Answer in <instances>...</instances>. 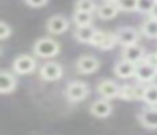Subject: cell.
Wrapping results in <instances>:
<instances>
[{
	"label": "cell",
	"mask_w": 157,
	"mask_h": 135,
	"mask_svg": "<svg viewBox=\"0 0 157 135\" xmlns=\"http://www.w3.org/2000/svg\"><path fill=\"white\" fill-rule=\"evenodd\" d=\"M120 9L117 3H112V2H103L101 5H98L96 9V17L101 20H112L118 15Z\"/></svg>",
	"instance_id": "obj_16"
},
{
	"label": "cell",
	"mask_w": 157,
	"mask_h": 135,
	"mask_svg": "<svg viewBox=\"0 0 157 135\" xmlns=\"http://www.w3.org/2000/svg\"><path fill=\"white\" fill-rule=\"evenodd\" d=\"M39 76L44 81H58L63 78V66L54 61H46L39 69Z\"/></svg>",
	"instance_id": "obj_6"
},
{
	"label": "cell",
	"mask_w": 157,
	"mask_h": 135,
	"mask_svg": "<svg viewBox=\"0 0 157 135\" xmlns=\"http://www.w3.org/2000/svg\"><path fill=\"white\" fill-rule=\"evenodd\" d=\"M59 51H61V46L52 37H41L32 46V52L41 59H52L59 54Z\"/></svg>",
	"instance_id": "obj_1"
},
{
	"label": "cell",
	"mask_w": 157,
	"mask_h": 135,
	"mask_svg": "<svg viewBox=\"0 0 157 135\" xmlns=\"http://www.w3.org/2000/svg\"><path fill=\"white\" fill-rule=\"evenodd\" d=\"M36 68H37L36 57L29 56V54H21L12 63V69L15 74H31L36 71Z\"/></svg>",
	"instance_id": "obj_5"
},
{
	"label": "cell",
	"mask_w": 157,
	"mask_h": 135,
	"mask_svg": "<svg viewBox=\"0 0 157 135\" xmlns=\"http://www.w3.org/2000/svg\"><path fill=\"white\" fill-rule=\"evenodd\" d=\"M25 3L32 9H39V7H44L48 3V0H25Z\"/></svg>",
	"instance_id": "obj_27"
},
{
	"label": "cell",
	"mask_w": 157,
	"mask_h": 135,
	"mask_svg": "<svg viewBox=\"0 0 157 135\" xmlns=\"http://www.w3.org/2000/svg\"><path fill=\"white\" fill-rule=\"evenodd\" d=\"M10 34H12V27L7 22H0V39L7 40L10 37Z\"/></svg>",
	"instance_id": "obj_25"
},
{
	"label": "cell",
	"mask_w": 157,
	"mask_h": 135,
	"mask_svg": "<svg viewBox=\"0 0 157 135\" xmlns=\"http://www.w3.org/2000/svg\"><path fill=\"white\" fill-rule=\"evenodd\" d=\"M115 34H117V39H118V46L127 47V46H132V44H139L142 32H140V29L125 25V27H118L115 30Z\"/></svg>",
	"instance_id": "obj_4"
},
{
	"label": "cell",
	"mask_w": 157,
	"mask_h": 135,
	"mask_svg": "<svg viewBox=\"0 0 157 135\" xmlns=\"http://www.w3.org/2000/svg\"><path fill=\"white\" fill-rule=\"evenodd\" d=\"M139 122L142 127L149 128V130H155L157 128V108L155 106H149L139 111Z\"/></svg>",
	"instance_id": "obj_10"
},
{
	"label": "cell",
	"mask_w": 157,
	"mask_h": 135,
	"mask_svg": "<svg viewBox=\"0 0 157 135\" xmlns=\"http://www.w3.org/2000/svg\"><path fill=\"white\" fill-rule=\"evenodd\" d=\"M145 49H144L140 44H132V46L122 47V52H120V57L127 61H132V63H140V61L145 59Z\"/></svg>",
	"instance_id": "obj_11"
},
{
	"label": "cell",
	"mask_w": 157,
	"mask_h": 135,
	"mask_svg": "<svg viewBox=\"0 0 157 135\" xmlns=\"http://www.w3.org/2000/svg\"><path fill=\"white\" fill-rule=\"evenodd\" d=\"M115 46H118V39H117V34H115V32H106L105 40L101 42V46H100L98 49H101V51H112Z\"/></svg>",
	"instance_id": "obj_22"
},
{
	"label": "cell",
	"mask_w": 157,
	"mask_h": 135,
	"mask_svg": "<svg viewBox=\"0 0 157 135\" xmlns=\"http://www.w3.org/2000/svg\"><path fill=\"white\" fill-rule=\"evenodd\" d=\"M93 17H95L93 12H79V10H75V12H73V24H75L76 27L91 25Z\"/></svg>",
	"instance_id": "obj_18"
},
{
	"label": "cell",
	"mask_w": 157,
	"mask_h": 135,
	"mask_svg": "<svg viewBox=\"0 0 157 135\" xmlns=\"http://www.w3.org/2000/svg\"><path fill=\"white\" fill-rule=\"evenodd\" d=\"M98 68H100V61L95 56H90V54H85V56L78 57V61H76V69L81 74H93Z\"/></svg>",
	"instance_id": "obj_12"
},
{
	"label": "cell",
	"mask_w": 157,
	"mask_h": 135,
	"mask_svg": "<svg viewBox=\"0 0 157 135\" xmlns=\"http://www.w3.org/2000/svg\"><path fill=\"white\" fill-rule=\"evenodd\" d=\"M140 32L147 39H157V19L154 17H147L142 24H140Z\"/></svg>",
	"instance_id": "obj_17"
},
{
	"label": "cell",
	"mask_w": 157,
	"mask_h": 135,
	"mask_svg": "<svg viewBox=\"0 0 157 135\" xmlns=\"http://www.w3.org/2000/svg\"><path fill=\"white\" fill-rule=\"evenodd\" d=\"M117 5H118L120 12H137L139 0H118Z\"/></svg>",
	"instance_id": "obj_24"
},
{
	"label": "cell",
	"mask_w": 157,
	"mask_h": 135,
	"mask_svg": "<svg viewBox=\"0 0 157 135\" xmlns=\"http://www.w3.org/2000/svg\"><path fill=\"white\" fill-rule=\"evenodd\" d=\"M144 103L154 106L157 105V83H149L145 86V94H144Z\"/></svg>",
	"instance_id": "obj_19"
},
{
	"label": "cell",
	"mask_w": 157,
	"mask_h": 135,
	"mask_svg": "<svg viewBox=\"0 0 157 135\" xmlns=\"http://www.w3.org/2000/svg\"><path fill=\"white\" fill-rule=\"evenodd\" d=\"M68 27H69V20L64 15H52L46 22V29L52 36H61V34H64L68 30Z\"/></svg>",
	"instance_id": "obj_8"
},
{
	"label": "cell",
	"mask_w": 157,
	"mask_h": 135,
	"mask_svg": "<svg viewBox=\"0 0 157 135\" xmlns=\"http://www.w3.org/2000/svg\"><path fill=\"white\" fill-rule=\"evenodd\" d=\"M150 17H154V19H157V5L154 7V10H152V14H150Z\"/></svg>",
	"instance_id": "obj_28"
},
{
	"label": "cell",
	"mask_w": 157,
	"mask_h": 135,
	"mask_svg": "<svg viewBox=\"0 0 157 135\" xmlns=\"http://www.w3.org/2000/svg\"><path fill=\"white\" fill-rule=\"evenodd\" d=\"M98 5H96L95 0H76L75 3V10L79 12H96Z\"/></svg>",
	"instance_id": "obj_21"
},
{
	"label": "cell",
	"mask_w": 157,
	"mask_h": 135,
	"mask_svg": "<svg viewBox=\"0 0 157 135\" xmlns=\"http://www.w3.org/2000/svg\"><path fill=\"white\" fill-rule=\"evenodd\" d=\"M64 94L71 103H78V101L85 100L90 94V86L85 81H71V83H68V86H66Z\"/></svg>",
	"instance_id": "obj_3"
},
{
	"label": "cell",
	"mask_w": 157,
	"mask_h": 135,
	"mask_svg": "<svg viewBox=\"0 0 157 135\" xmlns=\"http://www.w3.org/2000/svg\"><path fill=\"white\" fill-rule=\"evenodd\" d=\"M154 106H155V108H157V105H154Z\"/></svg>",
	"instance_id": "obj_30"
},
{
	"label": "cell",
	"mask_w": 157,
	"mask_h": 135,
	"mask_svg": "<svg viewBox=\"0 0 157 135\" xmlns=\"http://www.w3.org/2000/svg\"><path fill=\"white\" fill-rule=\"evenodd\" d=\"M155 5H157V0H139L137 12L149 17L150 14H152V10H154V7H155Z\"/></svg>",
	"instance_id": "obj_23"
},
{
	"label": "cell",
	"mask_w": 157,
	"mask_h": 135,
	"mask_svg": "<svg viewBox=\"0 0 157 135\" xmlns=\"http://www.w3.org/2000/svg\"><path fill=\"white\" fill-rule=\"evenodd\" d=\"M15 88H17V78H15V74L7 69H2V73H0V93L9 94Z\"/></svg>",
	"instance_id": "obj_14"
},
{
	"label": "cell",
	"mask_w": 157,
	"mask_h": 135,
	"mask_svg": "<svg viewBox=\"0 0 157 135\" xmlns=\"http://www.w3.org/2000/svg\"><path fill=\"white\" fill-rule=\"evenodd\" d=\"M96 91H98V94H101V98L113 100V98H118L120 94V84L115 83L113 79H101L96 84Z\"/></svg>",
	"instance_id": "obj_9"
},
{
	"label": "cell",
	"mask_w": 157,
	"mask_h": 135,
	"mask_svg": "<svg viewBox=\"0 0 157 135\" xmlns=\"http://www.w3.org/2000/svg\"><path fill=\"white\" fill-rule=\"evenodd\" d=\"M105 2H112V3H117L118 0H105Z\"/></svg>",
	"instance_id": "obj_29"
},
{
	"label": "cell",
	"mask_w": 157,
	"mask_h": 135,
	"mask_svg": "<svg viewBox=\"0 0 157 135\" xmlns=\"http://www.w3.org/2000/svg\"><path fill=\"white\" fill-rule=\"evenodd\" d=\"M96 30L98 29L93 27V24L91 25H81V27H76L75 32H73V36H75V39L78 40V42H81V44H91Z\"/></svg>",
	"instance_id": "obj_15"
},
{
	"label": "cell",
	"mask_w": 157,
	"mask_h": 135,
	"mask_svg": "<svg viewBox=\"0 0 157 135\" xmlns=\"http://www.w3.org/2000/svg\"><path fill=\"white\" fill-rule=\"evenodd\" d=\"M155 78H157V64L150 63L149 59H144V61H140V63H137L135 81L149 84V83H154Z\"/></svg>",
	"instance_id": "obj_2"
},
{
	"label": "cell",
	"mask_w": 157,
	"mask_h": 135,
	"mask_svg": "<svg viewBox=\"0 0 157 135\" xmlns=\"http://www.w3.org/2000/svg\"><path fill=\"white\" fill-rule=\"evenodd\" d=\"M90 113L93 117H98V118H106L112 115V103L110 100L106 98H100V100L93 101L91 106H90Z\"/></svg>",
	"instance_id": "obj_13"
},
{
	"label": "cell",
	"mask_w": 157,
	"mask_h": 135,
	"mask_svg": "<svg viewBox=\"0 0 157 135\" xmlns=\"http://www.w3.org/2000/svg\"><path fill=\"white\" fill-rule=\"evenodd\" d=\"M118 98L125 101H133L135 100V83H125L120 86V94Z\"/></svg>",
	"instance_id": "obj_20"
},
{
	"label": "cell",
	"mask_w": 157,
	"mask_h": 135,
	"mask_svg": "<svg viewBox=\"0 0 157 135\" xmlns=\"http://www.w3.org/2000/svg\"><path fill=\"white\" fill-rule=\"evenodd\" d=\"M105 36H106V32H105V30H96L95 37H93V40H91V46L100 47V46H101V42L105 40Z\"/></svg>",
	"instance_id": "obj_26"
},
{
	"label": "cell",
	"mask_w": 157,
	"mask_h": 135,
	"mask_svg": "<svg viewBox=\"0 0 157 135\" xmlns=\"http://www.w3.org/2000/svg\"><path fill=\"white\" fill-rule=\"evenodd\" d=\"M135 69H137L135 63L122 59V57H120L115 63V66H113V73H115V76L118 78V79H132V78H135Z\"/></svg>",
	"instance_id": "obj_7"
}]
</instances>
